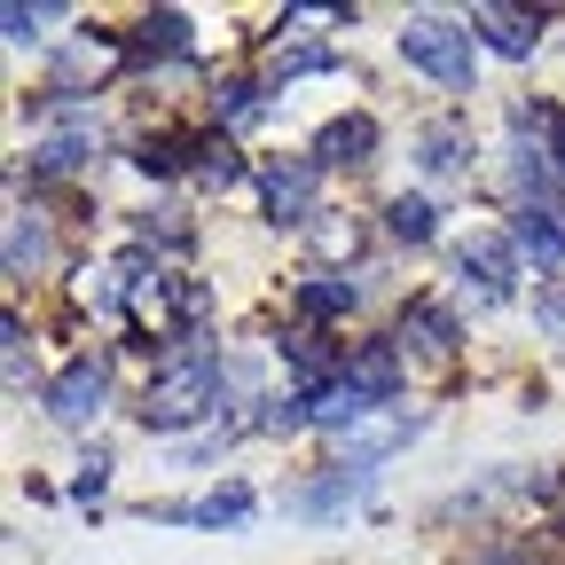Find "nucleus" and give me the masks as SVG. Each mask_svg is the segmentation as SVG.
Instances as JSON below:
<instances>
[{
  "label": "nucleus",
  "instance_id": "1",
  "mask_svg": "<svg viewBox=\"0 0 565 565\" xmlns=\"http://www.w3.org/2000/svg\"><path fill=\"white\" fill-rule=\"evenodd\" d=\"M221 362H212V353H173V362L150 377V393H141V424H150V433H189V424L221 401Z\"/></svg>",
  "mask_w": 565,
  "mask_h": 565
},
{
  "label": "nucleus",
  "instance_id": "2",
  "mask_svg": "<svg viewBox=\"0 0 565 565\" xmlns=\"http://www.w3.org/2000/svg\"><path fill=\"white\" fill-rule=\"evenodd\" d=\"M401 55L440 87H471V24H448V17H408L401 32Z\"/></svg>",
  "mask_w": 565,
  "mask_h": 565
},
{
  "label": "nucleus",
  "instance_id": "3",
  "mask_svg": "<svg viewBox=\"0 0 565 565\" xmlns=\"http://www.w3.org/2000/svg\"><path fill=\"white\" fill-rule=\"evenodd\" d=\"M259 196H267V221H315V196H322L315 158H259Z\"/></svg>",
  "mask_w": 565,
  "mask_h": 565
},
{
  "label": "nucleus",
  "instance_id": "4",
  "mask_svg": "<svg viewBox=\"0 0 565 565\" xmlns=\"http://www.w3.org/2000/svg\"><path fill=\"white\" fill-rule=\"evenodd\" d=\"M103 401H110V370H103V362H71V370L47 385V416L71 424V433H79V424H95Z\"/></svg>",
  "mask_w": 565,
  "mask_h": 565
},
{
  "label": "nucleus",
  "instance_id": "5",
  "mask_svg": "<svg viewBox=\"0 0 565 565\" xmlns=\"http://www.w3.org/2000/svg\"><path fill=\"white\" fill-rule=\"evenodd\" d=\"M118 63H126V47H118V40H95V32H79L71 47H55V63H47V79H55V95H79V87L110 79Z\"/></svg>",
  "mask_w": 565,
  "mask_h": 565
},
{
  "label": "nucleus",
  "instance_id": "6",
  "mask_svg": "<svg viewBox=\"0 0 565 565\" xmlns=\"http://www.w3.org/2000/svg\"><path fill=\"white\" fill-rule=\"evenodd\" d=\"M511 244L526 252V259H565V204L557 196H534V204H519L511 212Z\"/></svg>",
  "mask_w": 565,
  "mask_h": 565
},
{
  "label": "nucleus",
  "instance_id": "7",
  "mask_svg": "<svg viewBox=\"0 0 565 565\" xmlns=\"http://www.w3.org/2000/svg\"><path fill=\"white\" fill-rule=\"evenodd\" d=\"M471 32H479L494 55L526 63V55H534V40H542V17H534V9H494V0H487V9H471Z\"/></svg>",
  "mask_w": 565,
  "mask_h": 565
},
{
  "label": "nucleus",
  "instance_id": "8",
  "mask_svg": "<svg viewBox=\"0 0 565 565\" xmlns=\"http://www.w3.org/2000/svg\"><path fill=\"white\" fill-rule=\"evenodd\" d=\"M370 150H377V118H330L322 134H315V166H370Z\"/></svg>",
  "mask_w": 565,
  "mask_h": 565
},
{
  "label": "nucleus",
  "instance_id": "9",
  "mask_svg": "<svg viewBox=\"0 0 565 565\" xmlns=\"http://www.w3.org/2000/svg\"><path fill=\"white\" fill-rule=\"evenodd\" d=\"M463 275H471V282H487L494 299H511V291H519V244H503V236H471Z\"/></svg>",
  "mask_w": 565,
  "mask_h": 565
},
{
  "label": "nucleus",
  "instance_id": "10",
  "mask_svg": "<svg viewBox=\"0 0 565 565\" xmlns=\"http://www.w3.org/2000/svg\"><path fill=\"white\" fill-rule=\"evenodd\" d=\"M370 408H377V401H370L362 385H345V377H338V385H322V393H307V416L322 424V433H362Z\"/></svg>",
  "mask_w": 565,
  "mask_h": 565
},
{
  "label": "nucleus",
  "instance_id": "11",
  "mask_svg": "<svg viewBox=\"0 0 565 565\" xmlns=\"http://www.w3.org/2000/svg\"><path fill=\"white\" fill-rule=\"evenodd\" d=\"M401 345H416L424 362H448V353H456V322H448L433 299H416V307L401 315Z\"/></svg>",
  "mask_w": 565,
  "mask_h": 565
},
{
  "label": "nucleus",
  "instance_id": "12",
  "mask_svg": "<svg viewBox=\"0 0 565 565\" xmlns=\"http://www.w3.org/2000/svg\"><path fill=\"white\" fill-rule=\"evenodd\" d=\"M126 267H79V282H71V299H79V315H103V322H118L126 315V299H134V282H118Z\"/></svg>",
  "mask_w": 565,
  "mask_h": 565
},
{
  "label": "nucleus",
  "instance_id": "13",
  "mask_svg": "<svg viewBox=\"0 0 565 565\" xmlns=\"http://www.w3.org/2000/svg\"><path fill=\"white\" fill-rule=\"evenodd\" d=\"M126 55H141V63H150V55H189V17L181 9H150V17L134 24Z\"/></svg>",
  "mask_w": 565,
  "mask_h": 565
},
{
  "label": "nucleus",
  "instance_id": "14",
  "mask_svg": "<svg viewBox=\"0 0 565 565\" xmlns=\"http://www.w3.org/2000/svg\"><path fill=\"white\" fill-rule=\"evenodd\" d=\"M95 158V126H71V134H47V141H32V173H79Z\"/></svg>",
  "mask_w": 565,
  "mask_h": 565
},
{
  "label": "nucleus",
  "instance_id": "15",
  "mask_svg": "<svg viewBox=\"0 0 565 565\" xmlns=\"http://www.w3.org/2000/svg\"><path fill=\"white\" fill-rule=\"evenodd\" d=\"M408 440H416V416H385V424H370V433L345 440V471H370L377 456H393V448H408Z\"/></svg>",
  "mask_w": 565,
  "mask_h": 565
},
{
  "label": "nucleus",
  "instance_id": "16",
  "mask_svg": "<svg viewBox=\"0 0 565 565\" xmlns=\"http://www.w3.org/2000/svg\"><path fill=\"white\" fill-rule=\"evenodd\" d=\"M345 385H362L370 401H385L393 385H401V345H362V353H353V362L338 370Z\"/></svg>",
  "mask_w": 565,
  "mask_h": 565
},
{
  "label": "nucleus",
  "instance_id": "17",
  "mask_svg": "<svg viewBox=\"0 0 565 565\" xmlns=\"http://www.w3.org/2000/svg\"><path fill=\"white\" fill-rule=\"evenodd\" d=\"M189 173H196L204 189H228V181L244 173V158H236L228 134H196V141H189Z\"/></svg>",
  "mask_w": 565,
  "mask_h": 565
},
{
  "label": "nucleus",
  "instance_id": "18",
  "mask_svg": "<svg viewBox=\"0 0 565 565\" xmlns=\"http://www.w3.org/2000/svg\"><path fill=\"white\" fill-rule=\"evenodd\" d=\"M307 71H338V47H315V40H275L267 47V79H307Z\"/></svg>",
  "mask_w": 565,
  "mask_h": 565
},
{
  "label": "nucleus",
  "instance_id": "19",
  "mask_svg": "<svg viewBox=\"0 0 565 565\" xmlns=\"http://www.w3.org/2000/svg\"><path fill=\"white\" fill-rule=\"evenodd\" d=\"M362 487H370V471H345V463H338L330 479H315V487L299 494V511H307V519H330V511H345Z\"/></svg>",
  "mask_w": 565,
  "mask_h": 565
},
{
  "label": "nucleus",
  "instance_id": "20",
  "mask_svg": "<svg viewBox=\"0 0 565 565\" xmlns=\"http://www.w3.org/2000/svg\"><path fill=\"white\" fill-rule=\"evenodd\" d=\"M353 307H362V291L338 282V275H315L307 291H299V315H315V322H338V315H353Z\"/></svg>",
  "mask_w": 565,
  "mask_h": 565
},
{
  "label": "nucleus",
  "instance_id": "21",
  "mask_svg": "<svg viewBox=\"0 0 565 565\" xmlns=\"http://www.w3.org/2000/svg\"><path fill=\"white\" fill-rule=\"evenodd\" d=\"M385 228H393L401 244H433L440 212H433V196H393V204H385Z\"/></svg>",
  "mask_w": 565,
  "mask_h": 565
},
{
  "label": "nucleus",
  "instance_id": "22",
  "mask_svg": "<svg viewBox=\"0 0 565 565\" xmlns=\"http://www.w3.org/2000/svg\"><path fill=\"white\" fill-rule=\"evenodd\" d=\"M416 158H424V173H456V166H463V126H456V118L424 126V134H416Z\"/></svg>",
  "mask_w": 565,
  "mask_h": 565
},
{
  "label": "nucleus",
  "instance_id": "23",
  "mask_svg": "<svg viewBox=\"0 0 565 565\" xmlns=\"http://www.w3.org/2000/svg\"><path fill=\"white\" fill-rule=\"evenodd\" d=\"M189 526H244L252 519V487H221V494H204V503L181 511Z\"/></svg>",
  "mask_w": 565,
  "mask_h": 565
},
{
  "label": "nucleus",
  "instance_id": "24",
  "mask_svg": "<svg viewBox=\"0 0 565 565\" xmlns=\"http://www.w3.org/2000/svg\"><path fill=\"white\" fill-rule=\"evenodd\" d=\"M32 267H47V228L32 212H17L9 221V275H32Z\"/></svg>",
  "mask_w": 565,
  "mask_h": 565
},
{
  "label": "nucleus",
  "instance_id": "25",
  "mask_svg": "<svg viewBox=\"0 0 565 565\" xmlns=\"http://www.w3.org/2000/svg\"><path fill=\"white\" fill-rule=\"evenodd\" d=\"M134 166L150 173V181H173V173H189V141H141Z\"/></svg>",
  "mask_w": 565,
  "mask_h": 565
},
{
  "label": "nucleus",
  "instance_id": "26",
  "mask_svg": "<svg viewBox=\"0 0 565 565\" xmlns=\"http://www.w3.org/2000/svg\"><path fill=\"white\" fill-rule=\"evenodd\" d=\"M55 17H63V9H47V0H40V9H24V0H17V9L0 17V24H9V40H17V47H32V40H47V24H55Z\"/></svg>",
  "mask_w": 565,
  "mask_h": 565
},
{
  "label": "nucleus",
  "instance_id": "27",
  "mask_svg": "<svg viewBox=\"0 0 565 565\" xmlns=\"http://www.w3.org/2000/svg\"><path fill=\"white\" fill-rule=\"evenodd\" d=\"M212 110H221L228 126H244V118H259V87L252 79H228L221 95H212Z\"/></svg>",
  "mask_w": 565,
  "mask_h": 565
},
{
  "label": "nucleus",
  "instance_id": "28",
  "mask_svg": "<svg viewBox=\"0 0 565 565\" xmlns=\"http://www.w3.org/2000/svg\"><path fill=\"white\" fill-rule=\"evenodd\" d=\"M315 252L322 259H353V252H362V228H353V221H322L315 228Z\"/></svg>",
  "mask_w": 565,
  "mask_h": 565
},
{
  "label": "nucleus",
  "instance_id": "29",
  "mask_svg": "<svg viewBox=\"0 0 565 565\" xmlns=\"http://www.w3.org/2000/svg\"><path fill=\"white\" fill-rule=\"evenodd\" d=\"M103 487H110V456L95 448V456L79 463V479H71V494H79V503H95V494H103Z\"/></svg>",
  "mask_w": 565,
  "mask_h": 565
},
{
  "label": "nucleus",
  "instance_id": "30",
  "mask_svg": "<svg viewBox=\"0 0 565 565\" xmlns=\"http://www.w3.org/2000/svg\"><path fill=\"white\" fill-rule=\"evenodd\" d=\"M534 322L542 330H565V282H534Z\"/></svg>",
  "mask_w": 565,
  "mask_h": 565
},
{
  "label": "nucleus",
  "instance_id": "31",
  "mask_svg": "<svg viewBox=\"0 0 565 565\" xmlns=\"http://www.w3.org/2000/svg\"><path fill=\"white\" fill-rule=\"evenodd\" d=\"M550 166H557V173H565V126H557V134H550Z\"/></svg>",
  "mask_w": 565,
  "mask_h": 565
}]
</instances>
